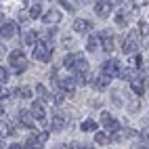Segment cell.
I'll return each mask as SVG.
<instances>
[{
	"instance_id": "6",
	"label": "cell",
	"mask_w": 149,
	"mask_h": 149,
	"mask_svg": "<svg viewBox=\"0 0 149 149\" xmlns=\"http://www.w3.org/2000/svg\"><path fill=\"white\" fill-rule=\"evenodd\" d=\"M101 122H103V126L107 128V130H111V132L120 130V124H118V120H116V118H111L107 111H103V113H101Z\"/></svg>"
},
{
	"instance_id": "24",
	"label": "cell",
	"mask_w": 149,
	"mask_h": 149,
	"mask_svg": "<svg viewBox=\"0 0 149 149\" xmlns=\"http://www.w3.org/2000/svg\"><path fill=\"white\" fill-rule=\"evenodd\" d=\"M95 141H97L99 145H107V143H109V136H107L105 132H97V134H95Z\"/></svg>"
},
{
	"instance_id": "32",
	"label": "cell",
	"mask_w": 149,
	"mask_h": 149,
	"mask_svg": "<svg viewBox=\"0 0 149 149\" xmlns=\"http://www.w3.org/2000/svg\"><path fill=\"white\" fill-rule=\"evenodd\" d=\"M111 99H113V103H116V105H122V101H120V97H118L116 91H111Z\"/></svg>"
},
{
	"instance_id": "33",
	"label": "cell",
	"mask_w": 149,
	"mask_h": 149,
	"mask_svg": "<svg viewBox=\"0 0 149 149\" xmlns=\"http://www.w3.org/2000/svg\"><path fill=\"white\" fill-rule=\"evenodd\" d=\"M59 4H61V6H65V8H67V11H74V6H72V4H69V2H67V0H59Z\"/></svg>"
},
{
	"instance_id": "29",
	"label": "cell",
	"mask_w": 149,
	"mask_h": 149,
	"mask_svg": "<svg viewBox=\"0 0 149 149\" xmlns=\"http://www.w3.org/2000/svg\"><path fill=\"white\" fill-rule=\"evenodd\" d=\"M19 21H21V23H27V21H29V15H25V11H21V13H19Z\"/></svg>"
},
{
	"instance_id": "1",
	"label": "cell",
	"mask_w": 149,
	"mask_h": 149,
	"mask_svg": "<svg viewBox=\"0 0 149 149\" xmlns=\"http://www.w3.org/2000/svg\"><path fill=\"white\" fill-rule=\"evenodd\" d=\"M53 42L46 40V42H40L34 46V59L36 61H42V63H48L51 61V55H53Z\"/></svg>"
},
{
	"instance_id": "14",
	"label": "cell",
	"mask_w": 149,
	"mask_h": 149,
	"mask_svg": "<svg viewBox=\"0 0 149 149\" xmlns=\"http://www.w3.org/2000/svg\"><path fill=\"white\" fill-rule=\"evenodd\" d=\"M36 38H38V34L34 32V29H27V32H23V44L25 46L36 44Z\"/></svg>"
},
{
	"instance_id": "36",
	"label": "cell",
	"mask_w": 149,
	"mask_h": 149,
	"mask_svg": "<svg viewBox=\"0 0 149 149\" xmlns=\"http://www.w3.org/2000/svg\"><path fill=\"white\" fill-rule=\"evenodd\" d=\"M2 116H4V107L0 105V120H2Z\"/></svg>"
},
{
	"instance_id": "12",
	"label": "cell",
	"mask_w": 149,
	"mask_h": 149,
	"mask_svg": "<svg viewBox=\"0 0 149 149\" xmlns=\"http://www.w3.org/2000/svg\"><path fill=\"white\" fill-rule=\"evenodd\" d=\"M51 128H53L55 132H59V130H63V128H65V116H61V113L57 111V116L53 118V126H51Z\"/></svg>"
},
{
	"instance_id": "37",
	"label": "cell",
	"mask_w": 149,
	"mask_h": 149,
	"mask_svg": "<svg viewBox=\"0 0 149 149\" xmlns=\"http://www.w3.org/2000/svg\"><path fill=\"white\" fill-rule=\"evenodd\" d=\"M107 2L111 4V6H113V4H118V2H120V0H107Z\"/></svg>"
},
{
	"instance_id": "17",
	"label": "cell",
	"mask_w": 149,
	"mask_h": 149,
	"mask_svg": "<svg viewBox=\"0 0 149 149\" xmlns=\"http://www.w3.org/2000/svg\"><path fill=\"white\" fill-rule=\"evenodd\" d=\"M15 95L21 97V99H32V88L29 86H19V88H15Z\"/></svg>"
},
{
	"instance_id": "30",
	"label": "cell",
	"mask_w": 149,
	"mask_h": 149,
	"mask_svg": "<svg viewBox=\"0 0 149 149\" xmlns=\"http://www.w3.org/2000/svg\"><path fill=\"white\" fill-rule=\"evenodd\" d=\"M63 46H65V48H72V46H74V40H72L69 36H67V38H63Z\"/></svg>"
},
{
	"instance_id": "4",
	"label": "cell",
	"mask_w": 149,
	"mask_h": 149,
	"mask_svg": "<svg viewBox=\"0 0 149 149\" xmlns=\"http://www.w3.org/2000/svg\"><path fill=\"white\" fill-rule=\"evenodd\" d=\"M120 69H122V65H120L118 59H109V61H105V63L101 65V76H105V78L111 80L113 76L120 74Z\"/></svg>"
},
{
	"instance_id": "39",
	"label": "cell",
	"mask_w": 149,
	"mask_h": 149,
	"mask_svg": "<svg viewBox=\"0 0 149 149\" xmlns=\"http://www.w3.org/2000/svg\"><path fill=\"white\" fill-rule=\"evenodd\" d=\"M6 145H4V141H2V139H0V149H4Z\"/></svg>"
},
{
	"instance_id": "28",
	"label": "cell",
	"mask_w": 149,
	"mask_h": 149,
	"mask_svg": "<svg viewBox=\"0 0 149 149\" xmlns=\"http://www.w3.org/2000/svg\"><path fill=\"white\" fill-rule=\"evenodd\" d=\"M36 139L44 145V143H46V139H48V132H38V134H36Z\"/></svg>"
},
{
	"instance_id": "8",
	"label": "cell",
	"mask_w": 149,
	"mask_h": 149,
	"mask_svg": "<svg viewBox=\"0 0 149 149\" xmlns=\"http://www.w3.org/2000/svg\"><path fill=\"white\" fill-rule=\"evenodd\" d=\"M111 4L107 2V0H99V2H95V13L99 17H109V13H111Z\"/></svg>"
},
{
	"instance_id": "21",
	"label": "cell",
	"mask_w": 149,
	"mask_h": 149,
	"mask_svg": "<svg viewBox=\"0 0 149 149\" xmlns=\"http://www.w3.org/2000/svg\"><path fill=\"white\" fill-rule=\"evenodd\" d=\"M78 55H80V53H69V55L63 59V65H65L67 69H72V67H74V63H76V59H78Z\"/></svg>"
},
{
	"instance_id": "5",
	"label": "cell",
	"mask_w": 149,
	"mask_h": 149,
	"mask_svg": "<svg viewBox=\"0 0 149 149\" xmlns=\"http://www.w3.org/2000/svg\"><path fill=\"white\" fill-rule=\"evenodd\" d=\"M15 34H17V23L15 21H4L0 25V38L2 40H11V38H15Z\"/></svg>"
},
{
	"instance_id": "23",
	"label": "cell",
	"mask_w": 149,
	"mask_h": 149,
	"mask_svg": "<svg viewBox=\"0 0 149 149\" xmlns=\"http://www.w3.org/2000/svg\"><path fill=\"white\" fill-rule=\"evenodd\" d=\"M86 48H88V51H97V48H99V38L91 36V38H88V42H86Z\"/></svg>"
},
{
	"instance_id": "3",
	"label": "cell",
	"mask_w": 149,
	"mask_h": 149,
	"mask_svg": "<svg viewBox=\"0 0 149 149\" xmlns=\"http://www.w3.org/2000/svg\"><path fill=\"white\" fill-rule=\"evenodd\" d=\"M139 46H141V42H139V32H130L128 34V38H124V44H122V51L126 55H134L139 51Z\"/></svg>"
},
{
	"instance_id": "2",
	"label": "cell",
	"mask_w": 149,
	"mask_h": 149,
	"mask_svg": "<svg viewBox=\"0 0 149 149\" xmlns=\"http://www.w3.org/2000/svg\"><path fill=\"white\" fill-rule=\"evenodd\" d=\"M8 65H11L15 69V74H21L27 69V61H25V57L21 51H13V53H8Z\"/></svg>"
},
{
	"instance_id": "10",
	"label": "cell",
	"mask_w": 149,
	"mask_h": 149,
	"mask_svg": "<svg viewBox=\"0 0 149 149\" xmlns=\"http://www.w3.org/2000/svg\"><path fill=\"white\" fill-rule=\"evenodd\" d=\"M91 23H88L86 21V19H76V21H74V32L76 34H88V32H91Z\"/></svg>"
},
{
	"instance_id": "16",
	"label": "cell",
	"mask_w": 149,
	"mask_h": 149,
	"mask_svg": "<svg viewBox=\"0 0 149 149\" xmlns=\"http://www.w3.org/2000/svg\"><path fill=\"white\" fill-rule=\"evenodd\" d=\"M15 132V126L11 122H0V136H6V134H13Z\"/></svg>"
},
{
	"instance_id": "9",
	"label": "cell",
	"mask_w": 149,
	"mask_h": 149,
	"mask_svg": "<svg viewBox=\"0 0 149 149\" xmlns=\"http://www.w3.org/2000/svg\"><path fill=\"white\" fill-rule=\"evenodd\" d=\"M34 116V120H38V122H42L44 120V116H46V109H44V101H36L34 105H32V111H29Z\"/></svg>"
},
{
	"instance_id": "15",
	"label": "cell",
	"mask_w": 149,
	"mask_h": 149,
	"mask_svg": "<svg viewBox=\"0 0 149 149\" xmlns=\"http://www.w3.org/2000/svg\"><path fill=\"white\" fill-rule=\"evenodd\" d=\"M21 147H23V149H40V147H42V143L36 139V134H32V136H29Z\"/></svg>"
},
{
	"instance_id": "19",
	"label": "cell",
	"mask_w": 149,
	"mask_h": 149,
	"mask_svg": "<svg viewBox=\"0 0 149 149\" xmlns=\"http://www.w3.org/2000/svg\"><path fill=\"white\" fill-rule=\"evenodd\" d=\"M27 15H29V19H38V17L42 15V4H32Z\"/></svg>"
},
{
	"instance_id": "18",
	"label": "cell",
	"mask_w": 149,
	"mask_h": 149,
	"mask_svg": "<svg viewBox=\"0 0 149 149\" xmlns=\"http://www.w3.org/2000/svg\"><path fill=\"white\" fill-rule=\"evenodd\" d=\"M36 93L40 95V101H51V93L46 91V86H42V84H38V86H36Z\"/></svg>"
},
{
	"instance_id": "13",
	"label": "cell",
	"mask_w": 149,
	"mask_h": 149,
	"mask_svg": "<svg viewBox=\"0 0 149 149\" xmlns=\"http://www.w3.org/2000/svg\"><path fill=\"white\" fill-rule=\"evenodd\" d=\"M19 120H21V124L27 126V128H34L36 126L34 124V116L29 113V111H21V113H19Z\"/></svg>"
},
{
	"instance_id": "20",
	"label": "cell",
	"mask_w": 149,
	"mask_h": 149,
	"mask_svg": "<svg viewBox=\"0 0 149 149\" xmlns=\"http://www.w3.org/2000/svg\"><path fill=\"white\" fill-rule=\"evenodd\" d=\"M93 84H95V88L103 91V88H107V86H109V78H105V76H99V78H97V80H95Z\"/></svg>"
},
{
	"instance_id": "27",
	"label": "cell",
	"mask_w": 149,
	"mask_h": 149,
	"mask_svg": "<svg viewBox=\"0 0 149 149\" xmlns=\"http://www.w3.org/2000/svg\"><path fill=\"white\" fill-rule=\"evenodd\" d=\"M116 21H118V25H126V15H124V13H118Z\"/></svg>"
},
{
	"instance_id": "22",
	"label": "cell",
	"mask_w": 149,
	"mask_h": 149,
	"mask_svg": "<svg viewBox=\"0 0 149 149\" xmlns=\"http://www.w3.org/2000/svg\"><path fill=\"white\" fill-rule=\"evenodd\" d=\"M80 128H82L84 132H91V130H97V122H95V120H84Z\"/></svg>"
},
{
	"instance_id": "31",
	"label": "cell",
	"mask_w": 149,
	"mask_h": 149,
	"mask_svg": "<svg viewBox=\"0 0 149 149\" xmlns=\"http://www.w3.org/2000/svg\"><path fill=\"white\" fill-rule=\"evenodd\" d=\"M128 109H130L132 113H134V111H139V103H136V101H130V103H128Z\"/></svg>"
},
{
	"instance_id": "34",
	"label": "cell",
	"mask_w": 149,
	"mask_h": 149,
	"mask_svg": "<svg viewBox=\"0 0 149 149\" xmlns=\"http://www.w3.org/2000/svg\"><path fill=\"white\" fill-rule=\"evenodd\" d=\"M139 32H143V34H149V25H147V23H141V25H139Z\"/></svg>"
},
{
	"instance_id": "7",
	"label": "cell",
	"mask_w": 149,
	"mask_h": 149,
	"mask_svg": "<svg viewBox=\"0 0 149 149\" xmlns=\"http://www.w3.org/2000/svg\"><path fill=\"white\" fill-rule=\"evenodd\" d=\"M59 21H61V11H59V8H51V11L42 17V23H46V25H55Z\"/></svg>"
},
{
	"instance_id": "26",
	"label": "cell",
	"mask_w": 149,
	"mask_h": 149,
	"mask_svg": "<svg viewBox=\"0 0 149 149\" xmlns=\"http://www.w3.org/2000/svg\"><path fill=\"white\" fill-rule=\"evenodd\" d=\"M141 139H143V145H149V128H145L141 132Z\"/></svg>"
},
{
	"instance_id": "38",
	"label": "cell",
	"mask_w": 149,
	"mask_h": 149,
	"mask_svg": "<svg viewBox=\"0 0 149 149\" xmlns=\"http://www.w3.org/2000/svg\"><path fill=\"white\" fill-rule=\"evenodd\" d=\"M2 23H4V15H2V13H0V25H2Z\"/></svg>"
},
{
	"instance_id": "35",
	"label": "cell",
	"mask_w": 149,
	"mask_h": 149,
	"mask_svg": "<svg viewBox=\"0 0 149 149\" xmlns=\"http://www.w3.org/2000/svg\"><path fill=\"white\" fill-rule=\"evenodd\" d=\"M8 149H23V147L19 145V143H13V145H8Z\"/></svg>"
},
{
	"instance_id": "25",
	"label": "cell",
	"mask_w": 149,
	"mask_h": 149,
	"mask_svg": "<svg viewBox=\"0 0 149 149\" xmlns=\"http://www.w3.org/2000/svg\"><path fill=\"white\" fill-rule=\"evenodd\" d=\"M6 80H8V72H6L4 67H0V84H4Z\"/></svg>"
},
{
	"instance_id": "11",
	"label": "cell",
	"mask_w": 149,
	"mask_h": 149,
	"mask_svg": "<svg viewBox=\"0 0 149 149\" xmlns=\"http://www.w3.org/2000/svg\"><path fill=\"white\" fill-rule=\"evenodd\" d=\"M99 40H101V44H103V48H105L107 53H111V51H113V40H111V32H103Z\"/></svg>"
}]
</instances>
